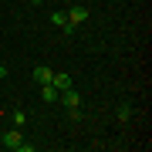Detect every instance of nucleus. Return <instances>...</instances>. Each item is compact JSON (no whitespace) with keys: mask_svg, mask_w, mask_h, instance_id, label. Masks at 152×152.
<instances>
[{"mask_svg":"<svg viewBox=\"0 0 152 152\" xmlns=\"http://www.w3.org/2000/svg\"><path fill=\"white\" fill-rule=\"evenodd\" d=\"M51 75H54V71H51V68H44V64L34 68V81H37V85H51Z\"/></svg>","mask_w":152,"mask_h":152,"instance_id":"5","label":"nucleus"},{"mask_svg":"<svg viewBox=\"0 0 152 152\" xmlns=\"http://www.w3.org/2000/svg\"><path fill=\"white\" fill-rule=\"evenodd\" d=\"M51 24H54V27H64V34H75V27H71V24H68L64 10H54V14H51Z\"/></svg>","mask_w":152,"mask_h":152,"instance_id":"4","label":"nucleus"},{"mask_svg":"<svg viewBox=\"0 0 152 152\" xmlns=\"http://www.w3.org/2000/svg\"><path fill=\"white\" fill-rule=\"evenodd\" d=\"M0 78H7V68H4V64H0Z\"/></svg>","mask_w":152,"mask_h":152,"instance_id":"10","label":"nucleus"},{"mask_svg":"<svg viewBox=\"0 0 152 152\" xmlns=\"http://www.w3.org/2000/svg\"><path fill=\"white\" fill-rule=\"evenodd\" d=\"M41 98H44L48 105H54V102H58V88H54V85H41Z\"/></svg>","mask_w":152,"mask_h":152,"instance_id":"7","label":"nucleus"},{"mask_svg":"<svg viewBox=\"0 0 152 152\" xmlns=\"http://www.w3.org/2000/svg\"><path fill=\"white\" fill-rule=\"evenodd\" d=\"M31 4H41V0H31Z\"/></svg>","mask_w":152,"mask_h":152,"instance_id":"11","label":"nucleus"},{"mask_svg":"<svg viewBox=\"0 0 152 152\" xmlns=\"http://www.w3.org/2000/svg\"><path fill=\"white\" fill-rule=\"evenodd\" d=\"M10 122L17 125V129H20V125H27V112H20V108H17V112L10 115Z\"/></svg>","mask_w":152,"mask_h":152,"instance_id":"9","label":"nucleus"},{"mask_svg":"<svg viewBox=\"0 0 152 152\" xmlns=\"http://www.w3.org/2000/svg\"><path fill=\"white\" fill-rule=\"evenodd\" d=\"M64 17H68L71 27H78V24H85V20H88V7H68Z\"/></svg>","mask_w":152,"mask_h":152,"instance_id":"3","label":"nucleus"},{"mask_svg":"<svg viewBox=\"0 0 152 152\" xmlns=\"http://www.w3.org/2000/svg\"><path fill=\"white\" fill-rule=\"evenodd\" d=\"M115 115H118V122H129V118H132V105H118Z\"/></svg>","mask_w":152,"mask_h":152,"instance_id":"8","label":"nucleus"},{"mask_svg":"<svg viewBox=\"0 0 152 152\" xmlns=\"http://www.w3.org/2000/svg\"><path fill=\"white\" fill-rule=\"evenodd\" d=\"M0 145H4V149H10V152H17V149L24 145V135H20V129H17V125H14V129H7L4 135H0Z\"/></svg>","mask_w":152,"mask_h":152,"instance_id":"2","label":"nucleus"},{"mask_svg":"<svg viewBox=\"0 0 152 152\" xmlns=\"http://www.w3.org/2000/svg\"><path fill=\"white\" fill-rule=\"evenodd\" d=\"M51 85H54L58 91H61V88H71V75H64V71H54V75H51Z\"/></svg>","mask_w":152,"mask_h":152,"instance_id":"6","label":"nucleus"},{"mask_svg":"<svg viewBox=\"0 0 152 152\" xmlns=\"http://www.w3.org/2000/svg\"><path fill=\"white\" fill-rule=\"evenodd\" d=\"M58 98L64 102V108H68V115H71V118H81V95H78L75 88H61V91H58Z\"/></svg>","mask_w":152,"mask_h":152,"instance_id":"1","label":"nucleus"},{"mask_svg":"<svg viewBox=\"0 0 152 152\" xmlns=\"http://www.w3.org/2000/svg\"><path fill=\"white\" fill-rule=\"evenodd\" d=\"M41 4H44V0H41Z\"/></svg>","mask_w":152,"mask_h":152,"instance_id":"12","label":"nucleus"}]
</instances>
